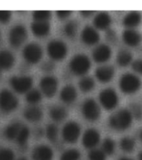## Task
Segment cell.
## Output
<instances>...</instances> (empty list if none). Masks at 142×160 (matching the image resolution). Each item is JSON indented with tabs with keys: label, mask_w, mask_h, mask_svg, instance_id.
I'll return each instance as SVG.
<instances>
[{
	"label": "cell",
	"mask_w": 142,
	"mask_h": 160,
	"mask_svg": "<svg viewBox=\"0 0 142 160\" xmlns=\"http://www.w3.org/2000/svg\"><path fill=\"white\" fill-rule=\"evenodd\" d=\"M93 22L96 30H108L111 25L112 18L108 12H100L95 15Z\"/></svg>",
	"instance_id": "d6986e66"
},
{
	"label": "cell",
	"mask_w": 142,
	"mask_h": 160,
	"mask_svg": "<svg viewBox=\"0 0 142 160\" xmlns=\"http://www.w3.org/2000/svg\"><path fill=\"white\" fill-rule=\"evenodd\" d=\"M43 111L40 108L37 106H30V107L25 108L24 112V116L25 119L28 120L30 122H37L42 119Z\"/></svg>",
	"instance_id": "cb8c5ba5"
},
{
	"label": "cell",
	"mask_w": 142,
	"mask_h": 160,
	"mask_svg": "<svg viewBox=\"0 0 142 160\" xmlns=\"http://www.w3.org/2000/svg\"><path fill=\"white\" fill-rule=\"evenodd\" d=\"M23 126V123L19 122H11L6 126L4 128V136L8 140H15L17 138L18 132Z\"/></svg>",
	"instance_id": "484cf974"
},
{
	"label": "cell",
	"mask_w": 142,
	"mask_h": 160,
	"mask_svg": "<svg viewBox=\"0 0 142 160\" xmlns=\"http://www.w3.org/2000/svg\"><path fill=\"white\" fill-rule=\"evenodd\" d=\"M81 127L75 121H70L64 125L61 131L62 138L68 143H75L80 138Z\"/></svg>",
	"instance_id": "8992f818"
},
{
	"label": "cell",
	"mask_w": 142,
	"mask_h": 160,
	"mask_svg": "<svg viewBox=\"0 0 142 160\" xmlns=\"http://www.w3.org/2000/svg\"><path fill=\"white\" fill-rule=\"evenodd\" d=\"M72 11L70 10H58L56 11V16L60 19H65L71 15Z\"/></svg>",
	"instance_id": "ee69618b"
},
{
	"label": "cell",
	"mask_w": 142,
	"mask_h": 160,
	"mask_svg": "<svg viewBox=\"0 0 142 160\" xmlns=\"http://www.w3.org/2000/svg\"><path fill=\"white\" fill-rule=\"evenodd\" d=\"M112 51L107 44H100L95 48L92 52L93 59L98 63L107 62L111 58Z\"/></svg>",
	"instance_id": "9a60e30c"
},
{
	"label": "cell",
	"mask_w": 142,
	"mask_h": 160,
	"mask_svg": "<svg viewBox=\"0 0 142 160\" xmlns=\"http://www.w3.org/2000/svg\"><path fill=\"white\" fill-rule=\"evenodd\" d=\"M137 158H138V160H142V150L139 152V153H138Z\"/></svg>",
	"instance_id": "7dc6e473"
},
{
	"label": "cell",
	"mask_w": 142,
	"mask_h": 160,
	"mask_svg": "<svg viewBox=\"0 0 142 160\" xmlns=\"http://www.w3.org/2000/svg\"><path fill=\"white\" fill-rule=\"evenodd\" d=\"M31 30L34 36L43 38L47 36L50 32V24L49 22L34 21L31 23Z\"/></svg>",
	"instance_id": "603a6c76"
},
{
	"label": "cell",
	"mask_w": 142,
	"mask_h": 160,
	"mask_svg": "<svg viewBox=\"0 0 142 160\" xmlns=\"http://www.w3.org/2000/svg\"><path fill=\"white\" fill-rule=\"evenodd\" d=\"M103 152H105V155H112L115 152V141L110 138H106L103 140L102 142V149Z\"/></svg>",
	"instance_id": "d590c367"
},
{
	"label": "cell",
	"mask_w": 142,
	"mask_h": 160,
	"mask_svg": "<svg viewBox=\"0 0 142 160\" xmlns=\"http://www.w3.org/2000/svg\"><path fill=\"white\" fill-rule=\"evenodd\" d=\"M0 160H15V153L11 148H0Z\"/></svg>",
	"instance_id": "f35d334b"
},
{
	"label": "cell",
	"mask_w": 142,
	"mask_h": 160,
	"mask_svg": "<svg viewBox=\"0 0 142 160\" xmlns=\"http://www.w3.org/2000/svg\"><path fill=\"white\" fill-rule=\"evenodd\" d=\"M47 52L52 61H61L67 55L68 47L61 40H51L47 45Z\"/></svg>",
	"instance_id": "277c9868"
},
{
	"label": "cell",
	"mask_w": 142,
	"mask_h": 160,
	"mask_svg": "<svg viewBox=\"0 0 142 160\" xmlns=\"http://www.w3.org/2000/svg\"><path fill=\"white\" fill-rule=\"evenodd\" d=\"M30 136V130L26 125L23 124L21 129H20L17 138H16V142L20 148H24L27 145L28 140Z\"/></svg>",
	"instance_id": "83f0119b"
},
{
	"label": "cell",
	"mask_w": 142,
	"mask_h": 160,
	"mask_svg": "<svg viewBox=\"0 0 142 160\" xmlns=\"http://www.w3.org/2000/svg\"><path fill=\"white\" fill-rule=\"evenodd\" d=\"M15 63V57L9 50L0 51V70L8 71L11 69Z\"/></svg>",
	"instance_id": "ffe728a7"
},
{
	"label": "cell",
	"mask_w": 142,
	"mask_h": 160,
	"mask_svg": "<svg viewBox=\"0 0 142 160\" xmlns=\"http://www.w3.org/2000/svg\"><path fill=\"white\" fill-rule=\"evenodd\" d=\"M105 37H106V39H107L109 42H114L116 41V39H117V35H116V32H115L113 29H110V28L106 31Z\"/></svg>",
	"instance_id": "7bdbcfd3"
},
{
	"label": "cell",
	"mask_w": 142,
	"mask_h": 160,
	"mask_svg": "<svg viewBox=\"0 0 142 160\" xmlns=\"http://www.w3.org/2000/svg\"><path fill=\"white\" fill-rule=\"evenodd\" d=\"M133 59L132 53L127 49H122L119 51L116 56V62L120 67H126L130 64Z\"/></svg>",
	"instance_id": "4316f807"
},
{
	"label": "cell",
	"mask_w": 142,
	"mask_h": 160,
	"mask_svg": "<svg viewBox=\"0 0 142 160\" xmlns=\"http://www.w3.org/2000/svg\"><path fill=\"white\" fill-rule=\"evenodd\" d=\"M81 111L84 118L90 122L97 121L101 114L100 105L93 98H87L84 101L81 107Z\"/></svg>",
	"instance_id": "5b68a950"
},
{
	"label": "cell",
	"mask_w": 142,
	"mask_h": 160,
	"mask_svg": "<svg viewBox=\"0 0 142 160\" xmlns=\"http://www.w3.org/2000/svg\"><path fill=\"white\" fill-rule=\"evenodd\" d=\"M94 13H95V11H86V10L80 11V14L82 15L83 17H85V18L90 17V16L94 14Z\"/></svg>",
	"instance_id": "bcb514c9"
},
{
	"label": "cell",
	"mask_w": 142,
	"mask_h": 160,
	"mask_svg": "<svg viewBox=\"0 0 142 160\" xmlns=\"http://www.w3.org/2000/svg\"><path fill=\"white\" fill-rule=\"evenodd\" d=\"M70 69L77 76H85L91 68V61L87 55L77 53L71 58L70 62Z\"/></svg>",
	"instance_id": "7a4b0ae2"
},
{
	"label": "cell",
	"mask_w": 142,
	"mask_h": 160,
	"mask_svg": "<svg viewBox=\"0 0 142 160\" xmlns=\"http://www.w3.org/2000/svg\"><path fill=\"white\" fill-rule=\"evenodd\" d=\"M15 160H28V158L25 157H20L18 158V159H15Z\"/></svg>",
	"instance_id": "681fc988"
},
{
	"label": "cell",
	"mask_w": 142,
	"mask_h": 160,
	"mask_svg": "<svg viewBox=\"0 0 142 160\" xmlns=\"http://www.w3.org/2000/svg\"><path fill=\"white\" fill-rule=\"evenodd\" d=\"M129 110L130 113L135 119L141 120L142 119V106L138 102H131L129 106Z\"/></svg>",
	"instance_id": "8d00e7d4"
},
{
	"label": "cell",
	"mask_w": 142,
	"mask_h": 160,
	"mask_svg": "<svg viewBox=\"0 0 142 160\" xmlns=\"http://www.w3.org/2000/svg\"><path fill=\"white\" fill-rule=\"evenodd\" d=\"M33 19L37 22H49L51 18V12L48 10H36L33 12Z\"/></svg>",
	"instance_id": "836d02e7"
},
{
	"label": "cell",
	"mask_w": 142,
	"mask_h": 160,
	"mask_svg": "<svg viewBox=\"0 0 142 160\" xmlns=\"http://www.w3.org/2000/svg\"><path fill=\"white\" fill-rule=\"evenodd\" d=\"M119 160H134V159H132V158H127V157H122V158H120Z\"/></svg>",
	"instance_id": "c3c4849f"
},
{
	"label": "cell",
	"mask_w": 142,
	"mask_h": 160,
	"mask_svg": "<svg viewBox=\"0 0 142 160\" xmlns=\"http://www.w3.org/2000/svg\"><path fill=\"white\" fill-rule=\"evenodd\" d=\"M78 22L76 20H70L65 23L64 27V32L65 34L70 38H73L76 36L78 32Z\"/></svg>",
	"instance_id": "4dcf8cb0"
},
{
	"label": "cell",
	"mask_w": 142,
	"mask_h": 160,
	"mask_svg": "<svg viewBox=\"0 0 142 160\" xmlns=\"http://www.w3.org/2000/svg\"><path fill=\"white\" fill-rule=\"evenodd\" d=\"M53 158H54V151L48 145H37L33 149V160H53Z\"/></svg>",
	"instance_id": "5bb4252c"
},
{
	"label": "cell",
	"mask_w": 142,
	"mask_h": 160,
	"mask_svg": "<svg viewBox=\"0 0 142 160\" xmlns=\"http://www.w3.org/2000/svg\"><path fill=\"white\" fill-rule=\"evenodd\" d=\"M120 147L125 152H133L135 147V140L130 137L122 138L120 142Z\"/></svg>",
	"instance_id": "d6a6232c"
},
{
	"label": "cell",
	"mask_w": 142,
	"mask_h": 160,
	"mask_svg": "<svg viewBox=\"0 0 142 160\" xmlns=\"http://www.w3.org/2000/svg\"><path fill=\"white\" fill-rule=\"evenodd\" d=\"M141 80L137 75L126 72L120 77L119 86L120 90L125 94H133L139 91L141 88Z\"/></svg>",
	"instance_id": "3957f363"
},
{
	"label": "cell",
	"mask_w": 142,
	"mask_h": 160,
	"mask_svg": "<svg viewBox=\"0 0 142 160\" xmlns=\"http://www.w3.org/2000/svg\"><path fill=\"white\" fill-rule=\"evenodd\" d=\"M115 68L110 65H104L97 68L95 70V77L98 81L102 83L110 82L115 76Z\"/></svg>",
	"instance_id": "e0dca14e"
},
{
	"label": "cell",
	"mask_w": 142,
	"mask_h": 160,
	"mask_svg": "<svg viewBox=\"0 0 142 160\" xmlns=\"http://www.w3.org/2000/svg\"><path fill=\"white\" fill-rule=\"evenodd\" d=\"M12 17V12L8 10H0V22L5 24L9 22Z\"/></svg>",
	"instance_id": "ab89813d"
},
{
	"label": "cell",
	"mask_w": 142,
	"mask_h": 160,
	"mask_svg": "<svg viewBox=\"0 0 142 160\" xmlns=\"http://www.w3.org/2000/svg\"><path fill=\"white\" fill-rule=\"evenodd\" d=\"M95 82L94 78L90 76H84L79 82V87L84 92H89L94 89Z\"/></svg>",
	"instance_id": "f1b7e54d"
},
{
	"label": "cell",
	"mask_w": 142,
	"mask_h": 160,
	"mask_svg": "<svg viewBox=\"0 0 142 160\" xmlns=\"http://www.w3.org/2000/svg\"><path fill=\"white\" fill-rule=\"evenodd\" d=\"M45 132L47 136V138L50 142H57L58 138H59V128L54 123L48 124Z\"/></svg>",
	"instance_id": "1f68e13d"
},
{
	"label": "cell",
	"mask_w": 142,
	"mask_h": 160,
	"mask_svg": "<svg viewBox=\"0 0 142 160\" xmlns=\"http://www.w3.org/2000/svg\"><path fill=\"white\" fill-rule=\"evenodd\" d=\"M133 117L130 110L121 108L109 118V125L116 131H125L130 127Z\"/></svg>",
	"instance_id": "6da1fadb"
},
{
	"label": "cell",
	"mask_w": 142,
	"mask_h": 160,
	"mask_svg": "<svg viewBox=\"0 0 142 160\" xmlns=\"http://www.w3.org/2000/svg\"><path fill=\"white\" fill-rule=\"evenodd\" d=\"M140 139H141V141H142V130H141V132H140Z\"/></svg>",
	"instance_id": "816d5d0a"
},
{
	"label": "cell",
	"mask_w": 142,
	"mask_h": 160,
	"mask_svg": "<svg viewBox=\"0 0 142 160\" xmlns=\"http://www.w3.org/2000/svg\"><path fill=\"white\" fill-rule=\"evenodd\" d=\"M58 86H59V82L55 76L47 75L40 79V92L47 98H52L55 96L57 92Z\"/></svg>",
	"instance_id": "7c38bea8"
},
{
	"label": "cell",
	"mask_w": 142,
	"mask_h": 160,
	"mask_svg": "<svg viewBox=\"0 0 142 160\" xmlns=\"http://www.w3.org/2000/svg\"><path fill=\"white\" fill-rule=\"evenodd\" d=\"M10 85L16 92L27 93L33 86V78L30 76H13L10 78Z\"/></svg>",
	"instance_id": "8fae6325"
},
{
	"label": "cell",
	"mask_w": 142,
	"mask_h": 160,
	"mask_svg": "<svg viewBox=\"0 0 142 160\" xmlns=\"http://www.w3.org/2000/svg\"><path fill=\"white\" fill-rule=\"evenodd\" d=\"M25 99L29 103L32 105H35L39 103L42 99V93L37 88H31L26 93Z\"/></svg>",
	"instance_id": "f546056e"
},
{
	"label": "cell",
	"mask_w": 142,
	"mask_h": 160,
	"mask_svg": "<svg viewBox=\"0 0 142 160\" xmlns=\"http://www.w3.org/2000/svg\"><path fill=\"white\" fill-rule=\"evenodd\" d=\"M131 68L135 72L142 75V59H136L131 63Z\"/></svg>",
	"instance_id": "b9f144b4"
},
{
	"label": "cell",
	"mask_w": 142,
	"mask_h": 160,
	"mask_svg": "<svg viewBox=\"0 0 142 160\" xmlns=\"http://www.w3.org/2000/svg\"><path fill=\"white\" fill-rule=\"evenodd\" d=\"M1 39H2V32L0 30V42H1Z\"/></svg>",
	"instance_id": "f907efd6"
},
{
	"label": "cell",
	"mask_w": 142,
	"mask_h": 160,
	"mask_svg": "<svg viewBox=\"0 0 142 160\" xmlns=\"http://www.w3.org/2000/svg\"><path fill=\"white\" fill-rule=\"evenodd\" d=\"M55 68V64L54 61L52 60H49V61H45L41 64V69L46 72H52L53 70Z\"/></svg>",
	"instance_id": "60d3db41"
},
{
	"label": "cell",
	"mask_w": 142,
	"mask_h": 160,
	"mask_svg": "<svg viewBox=\"0 0 142 160\" xmlns=\"http://www.w3.org/2000/svg\"><path fill=\"white\" fill-rule=\"evenodd\" d=\"M88 158H89V160H105L106 155L101 149L93 148L89 152Z\"/></svg>",
	"instance_id": "74e56055"
},
{
	"label": "cell",
	"mask_w": 142,
	"mask_h": 160,
	"mask_svg": "<svg viewBox=\"0 0 142 160\" xmlns=\"http://www.w3.org/2000/svg\"><path fill=\"white\" fill-rule=\"evenodd\" d=\"M60 99L62 100L63 102L68 103V104H70V103L75 102L77 98V90L73 85H65L60 91Z\"/></svg>",
	"instance_id": "44dd1931"
},
{
	"label": "cell",
	"mask_w": 142,
	"mask_h": 160,
	"mask_svg": "<svg viewBox=\"0 0 142 160\" xmlns=\"http://www.w3.org/2000/svg\"><path fill=\"white\" fill-rule=\"evenodd\" d=\"M28 32L26 28L22 24H17L10 29L8 34V40L11 46L18 48L26 41Z\"/></svg>",
	"instance_id": "30bf717a"
},
{
	"label": "cell",
	"mask_w": 142,
	"mask_h": 160,
	"mask_svg": "<svg viewBox=\"0 0 142 160\" xmlns=\"http://www.w3.org/2000/svg\"><path fill=\"white\" fill-rule=\"evenodd\" d=\"M50 116L55 122H61L67 118L68 111L65 107L60 105H54L50 108Z\"/></svg>",
	"instance_id": "d4e9b609"
},
{
	"label": "cell",
	"mask_w": 142,
	"mask_h": 160,
	"mask_svg": "<svg viewBox=\"0 0 142 160\" xmlns=\"http://www.w3.org/2000/svg\"><path fill=\"white\" fill-rule=\"evenodd\" d=\"M45 131H44V129L41 128H36L34 131V135L37 138L43 137V135L45 134Z\"/></svg>",
	"instance_id": "f6af8a7d"
},
{
	"label": "cell",
	"mask_w": 142,
	"mask_h": 160,
	"mask_svg": "<svg viewBox=\"0 0 142 160\" xmlns=\"http://www.w3.org/2000/svg\"><path fill=\"white\" fill-rule=\"evenodd\" d=\"M141 14L140 12L136 11L128 12L123 18V25L126 27L128 29H133L140 24L141 22Z\"/></svg>",
	"instance_id": "7402d4cb"
},
{
	"label": "cell",
	"mask_w": 142,
	"mask_h": 160,
	"mask_svg": "<svg viewBox=\"0 0 142 160\" xmlns=\"http://www.w3.org/2000/svg\"><path fill=\"white\" fill-rule=\"evenodd\" d=\"M18 106V99L17 96L8 89L0 91V109L4 112H11L14 111Z\"/></svg>",
	"instance_id": "52a82bcc"
},
{
	"label": "cell",
	"mask_w": 142,
	"mask_h": 160,
	"mask_svg": "<svg viewBox=\"0 0 142 160\" xmlns=\"http://www.w3.org/2000/svg\"><path fill=\"white\" fill-rule=\"evenodd\" d=\"M23 57L30 64H36L43 58L42 47L36 42H30L24 48Z\"/></svg>",
	"instance_id": "ba28073f"
},
{
	"label": "cell",
	"mask_w": 142,
	"mask_h": 160,
	"mask_svg": "<svg viewBox=\"0 0 142 160\" xmlns=\"http://www.w3.org/2000/svg\"><path fill=\"white\" fill-rule=\"evenodd\" d=\"M100 141V134L95 128H88L82 136V144L85 148H95Z\"/></svg>",
	"instance_id": "4fadbf2b"
},
{
	"label": "cell",
	"mask_w": 142,
	"mask_h": 160,
	"mask_svg": "<svg viewBox=\"0 0 142 160\" xmlns=\"http://www.w3.org/2000/svg\"><path fill=\"white\" fill-rule=\"evenodd\" d=\"M122 39L125 44L130 47H136L142 41V36L135 29L126 28L122 32Z\"/></svg>",
	"instance_id": "ac0fdd59"
},
{
	"label": "cell",
	"mask_w": 142,
	"mask_h": 160,
	"mask_svg": "<svg viewBox=\"0 0 142 160\" xmlns=\"http://www.w3.org/2000/svg\"><path fill=\"white\" fill-rule=\"evenodd\" d=\"M99 100L102 107L106 110H112L116 108L119 103V97L115 89L108 88L100 92Z\"/></svg>",
	"instance_id": "9c48e42d"
},
{
	"label": "cell",
	"mask_w": 142,
	"mask_h": 160,
	"mask_svg": "<svg viewBox=\"0 0 142 160\" xmlns=\"http://www.w3.org/2000/svg\"><path fill=\"white\" fill-rule=\"evenodd\" d=\"M80 152L76 148H70L65 150L60 156V160H80Z\"/></svg>",
	"instance_id": "e575fe53"
},
{
	"label": "cell",
	"mask_w": 142,
	"mask_h": 160,
	"mask_svg": "<svg viewBox=\"0 0 142 160\" xmlns=\"http://www.w3.org/2000/svg\"><path fill=\"white\" fill-rule=\"evenodd\" d=\"M100 34L94 27L85 26L81 32V40L86 45H95L100 41Z\"/></svg>",
	"instance_id": "2e32d148"
}]
</instances>
